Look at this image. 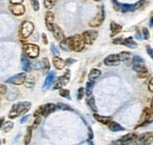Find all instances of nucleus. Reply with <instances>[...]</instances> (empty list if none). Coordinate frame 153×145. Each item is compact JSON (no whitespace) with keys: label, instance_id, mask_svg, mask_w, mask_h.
<instances>
[{"label":"nucleus","instance_id":"f257e3e1","mask_svg":"<svg viewBox=\"0 0 153 145\" xmlns=\"http://www.w3.org/2000/svg\"><path fill=\"white\" fill-rule=\"evenodd\" d=\"M60 46L64 51H74L80 52L85 49V44L82 37L80 34H76L70 37L62 39L60 43Z\"/></svg>","mask_w":153,"mask_h":145},{"label":"nucleus","instance_id":"f03ea898","mask_svg":"<svg viewBox=\"0 0 153 145\" xmlns=\"http://www.w3.org/2000/svg\"><path fill=\"white\" fill-rule=\"evenodd\" d=\"M32 107V104L29 101H22L14 104L11 107L8 114V118L11 119L18 118L20 116L25 115Z\"/></svg>","mask_w":153,"mask_h":145},{"label":"nucleus","instance_id":"7ed1b4c3","mask_svg":"<svg viewBox=\"0 0 153 145\" xmlns=\"http://www.w3.org/2000/svg\"><path fill=\"white\" fill-rule=\"evenodd\" d=\"M34 30V26L29 21H25L21 24L20 28V36L23 39H26L32 35Z\"/></svg>","mask_w":153,"mask_h":145},{"label":"nucleus","instance_id":"20e7f679","mask_svg":"<svg viewBox=\"0 0 153 145\" xmlns=\"http://www.w3.org/2000/svg\"><path fill=\"white\" fill-rule=\"evenodd\" d=\"M105 8L104 6L101 5L98 7V11L96 16L89 22V26L92 28H97L100 26L105 20Z\"/></svg>","mask_w":153,"mask_h":145},{"label":"nucleus","instance_id":"39448f33","mask_svg":"<svg viewBox=\"0 0 153 145\" xmlns=\"http://www.w3.org/2000/svg\"><path fill=\"white\" fill-rule=\"evenodd\" d=\"M23 51L26 57L32 58V59H35L39 56L40 49L35 44L28 43V44L24 45Z\"/></svg>","mask_w":153,"mask_h":145},{"label":"nucleus","instance_id":"423d86ee","mask_svg":"<svg viewBox=\"0 0 153 145\" xmlns=\"http://www.w3.org/2000/svg\"><path fill=\"white\" fill-rule=\"evenodd\" d=\"M132 69L138 73L148 72L145 66V61L140 56H134L132 60Z\"/></svg>","mask_w":153,"mask_h":145},{"label":"nucleus","instance_id":"0eeeda50","mask_svg":"<svg viewBox=\"0 0 153 145\" xmlns=\"http://www.w3.org/2000/svg\"><path fill=\"white\" fill-rule=\"evenodd\" d=\"M81 37L85 45H91L98 37V32L95 30H87L83 32Z\"/></svg>","mask_w":153,"mask_h":145},{"label":"nucleus","instance_id":"6e6552de","mask_svg":"<svg viewBox=\"0 0 153 145\" xmlns=\"http://www.w3.org/2000/svg\"><path fill=\"white\" fill-rule=\"evenodd\" d=\"M70 69H67L64 75L61 76L58 79L57 82H56L55 85L54 86L53 89H59L62 88L63 86H65L66 85H67V83L70 81Z\"/></svg>","mask_w":153,"mask_h":145},{"label":"nucleus","instance_id":"1a4fd4ad","mask_svg":"<svg viewBox=\"0 0 153 145\" xmlns=\"http://www.w3.org/2000/svg\"><path fill=\"white\" fill-rule=\"evenodd\" d=\"M26 77H27V76H26V74L25 72L19 73V74L14 75L9 77L5 82L7 83H10V84L13 85H22L24 84V83L26 80Z\"/></svg>","mask_w":153,"mask_h":145},{"label":"nucleus","instance_id":"9d476101","mask_svg":"<svg viewBox=\"0 0 153 145\" xmlns=\"http://www.w3.org/2000/svg\"><path fill=\"white\" fill-rule=\"evenodd\" d=\"M140 120H141V124H140L137 127L151 123L152 121V111L151 109H149V107H146L143 110Z\"/></svg>","mask_w":153,"mask_h":145},{"label":"nucleus","instance_id":"9b49d317","mask_svg":"<svg viewBox=\"0 0 153 145\" xmlns=\"http://www.w3.org/2000/svg\"><path fill=\"white\" fill-rule=\"evenodd\" d=\"M152 142V133H147L142 134L135 139V143L137 144L149 145Z\"/></svg>","mask_w":153,"mask_h":145},{"label":"nucleus","instance_id":"f8f14e48","mask_svg":"<svg viewBox=\"0 0 153 145\" xmlns=\"http://www.w3.org/2000/svg\"><path fill=\"white\" fill-rule=\"evenodd\" d=\"M9 10L12 14L17 16H23L26 12V8L22 4H11L9 5Z\"/></svg>","mask_w":153,"mask_h":145},{"label":"nucleus","instance_id":"ddd939ff","mask_svg":"<svg viewBox=\"0 0 153 145\" xmlns=\"http://www.w3.org/2000/svg\"><path fill=\"white\" fill-rule=\"evenodd\" d=\"M120 63L121 61L118 54H111L104 60V63L108 66H117Z\"/></svg>","mask_w":153,"mask_h":145},{"label":"nucleus","instance_id":"4468645a","mask_svg":"<svg viewBox=\"0 0 153 145\" xmlns=\"http://www.w3.org/2000/svg\"><path fill=\"white\" fill-rule=\"evenodd\" d=\"M55 80V72H50L48 73L47 76L46 77V80L44 81V83H43V91H47L50 87L52 86V85L53 84V83Z\"/></svg>","mask_w":153,"mask_h":145},{"label":"nucleus","instance_id":"2eb2a0df","mask_svg":"<svg viewBox=\"0 0 153 145\" xmlns=\"http://www.w3.org/2000/svg\"><path fill=\"white\" fill-rule=\"evenodd\" d=\"M54 20H55V15L52 11H47L45 16V22L46 28L49 31H52L53 28H54Z\"/></svg>","mask_w":153,"mask_h":145},{"label":"nucleus","instance_id":"dca6fc26","mask_svg":"<svg viewBox=\"0 0 153 145\" xmlns=\"http://www.w3.org/2000/svg\"><path fill=\"white\" fill-rule=\"evenodd\" d=\"M52 32L53 33V36H54L55 39L58 41H61L62 39H64V33L61 29V28L56 24L54 25V28H53Z\"/></svg>","mask_w":153,"mask_h":145},{"label":"nucleus","instance_id":"f3484780","mask_svg":"<svg viewBox=\"0 0 153 145\" xmlns=\"http://www.w3.org/2000/svg\"><path fill=\"white\" fill-rule=\"evenodd\" d=\"M134 137H135V135L134 134H127V135L123 136L120 140H118L117 143L120 145H128L133 142V141L134 140Z\"/></svg>","mask_w":153,"mask_h":145},{"label":"nucleus","instance_id":"a211bd4d","mask_svg":"<svg viewBox=\"0 0 153 145\" xmlns=\"http://www.w3.org/2000/svg\"><path fill=\"white\" fill-rule=\"evenodd\" d=\"M21 63H22V68L23 70L26 72H30L32 70V67H31V61L28 60V57H26V54L22 55L21 57Z\"/></svg>","mask_w":153,"mask_h":145},{"label":"nucleus","instance_id":"6ab92c4d","mask_svg":"<svg viewBox=\"0 0 153 145\" xmlns=\"http://www.w3.org/2000/svg\"><path fill=\"white\" fill-rule=\"evenodd\" d=\"M55 110H56V105L54 104H47L43 105L42 115L43 117H47L50 114L55 112Z\"/></svg>","mask_w":153,"mask_h":145},{"label":"nucleus","instance_id":"aec40b11","mask_svg":"<svg viewBox=\"0 0 153 145\" xmlns=\"http://www.w3.org/2000/svg\"><path fill=\"white\" fill-rule=\"evenodd\" d=\"M122 26L119 25L118 23L115 22H111L110 25V29H111V37H113L114 36L117 35L118 33H120L122 31Z\"/></svg>","mask_w":153,"mask_h":145},{"label":"nucleus","instance_id":"412c9836","mask_svg":"<svg viewBox=\"0 0 153 145\" xmlns=\"http://www.w3.org/2000/svg\"><path fill=\"white\" fill-rule=\"evenodd\" d=\"M121 45H125V46L130 48V49H136L137 47V43L136 42H134L132 37L122 39Z\"/></svg>","mask_w":153,"mask_h":145},{"label":"nucleus","instance_id":"4be33fe9","mask_svg":"<svg viewBox=\"0 0 153 145\" xmlns=\"http://www.w3.org/2000/svg\"><path fill=\"white\" fill-rule=\"evenodd\" d=\"M52 64L53 66H55V69H58V70H62V69L66 66V65H65V61L59 57H53Z\"/></svg>","mask_w":153,"mask_h":145},{"label":"nucleus","instance_id":"5701e85b","mask_svg":"<svg viewBox=\"0 0 153 145\" xmlns=\"http://www.w3.org/2000/svg\"><path fill=\"white\" fill-rule=\"evenodd\" d=\"M93 117L97 121L104 125H108L109 122L111 121L112 120V117L111 116H102L99 115L98 114H93Z\"/></svg>","mask_w":153,"mask_h":145},{"label":"nucleus","instance_id":"b1692460","mask_svg":"<svg viewBox=\"0 0 153 145\" xmlns=\"http://www.w3.org/2000/svg\"><path fill=\"white\" fill-rule=\"evenodd\" d=\"M40 68H41L42 72H43V75H46V74H48L49 72V69H50V63H49V59L46 58V57H44L42 59V61L40 62Z\"/></svg>","mask_w":153,"mask_h":145},{"label":"nucleus","instance_id":"393cba45","mask_svg":"<svg viewBox=\"0 0 153 145\" xmlns=\"http://www.w3.org/2000/svg\"><path fill=\"white\" fill-rule=\"evenodd\" d=\"M102 75L100 70L97 69H92L90 70L88 75L89 81H95L96 79H98Z\"/></svg>","mask_w":153,"mask_h":145},{"label":"nucleus","instance_id":"a878e982","mask_svg":"<svg viewBox=\"0 0 153 145\" xmlns=\"http://www.w3.org/2000/svg\"><path fill=\"white\" fill-rule=\"evenodd\" d=\"M108 125L109 129L113 132H120L125 130V128L123 127H122L120 124H118V123H117L115 121L109 122V124Z\"/></svg>","mask_w":153,"mask_h":145},{"label":"nucleus","instance_id":"bb28decb","mask_svg":"<svg viewBox=\"0 0 153 145\" xmlns=\"http://www.w3.org/2000/svg\"><path fill=\"white\" fill-rule=\"evenodd\" d=\"M32 130H33V129H32V127H28L26 135H25V138H24V143H25V144L28 145L31 142L32 137Z\"/></svg>","mask_w":153,"mask_h":145},{"label":"nucleus","instance_id":"cd10ccee","mask_svg":"<svg viewBox=\"0 0 153 145\" xmlns=\"http://www.w3.org/2000/svg\"><path fill=\"white\" fill-rule=\"evenodd\" d=\"M86 101H87V104L88 105V106L90 107V110H92L93 112H97L98 110H97V107H96L94 97H91V98L87 99Z\"/></svg>","mask_w":153,"mask_h":145},{"label":"nucleus","instance_id":"c85d7f7f","mask_svg":"<svg viewBox=\"0 0 153 145\" xmlns=\"http://www.w3.org/2000/svg\"><path fill=\"white\" fill-rule=\"evenodd\" d=\"M94 85H95V81H88V82L87 83L86 89L85 90L87 96L89 97L92 94L93 89L94 87Z\"/></svg>","mask_w":153,"mask_h":145},{"label":"nucleus","instance_id":"c756f323","mask_svg":"<svg viewBox=\"0 0 153 145\" xmlns=\"http://www.w3.org/2000/svg\"><path fill=\"white\" fill-rule=\"evenodd\" d=\"M57 2L58 0H44L43 5H44L45 8H46L48 10H50V9H52L54 8V6L56 5Z\"/></svg>","mask_w":153,"mask_h":145},{"label":"nucleus","instance_id":"7c9ffc66","mask_svg":"<svg viewBox=\"0 0 153 145\" xmlns=\"http://www.w3.org/2000/svg\"><path fill=\"white\" fill-rule=\"evenodd\" d=\"M13 127H14V123L12 121H6L5 123H4L2 128L5 133H8V132H10L13 129Z\"/></svg>","mask_w":153,"mask_h":145},{"label":"nucleus","instance_id":"2f4dec72","mask_svg":"<svg viewBox=\"0 0 153 145\" xmlns=\"http://www.w3.org/2000/svg\"><path fill=\"white\" fill-rule=\"evenodd\" d=\"M118 55H119L120 61H121V62L122 61L125 62V61H127L129 60L130 56H131V53L128 52V51H122V52H120Z\"/></svg>","mask_w":153,"mask_h":145},{"label":"nucleus","instance_id":"473e14b6","mask_svg":"<svg viewBox=\"0 0 153 145\" xmlns=\"http://www.w3.org/2000/svg\"><path fill=\"white\" fill-rule=\"evenodd\" d=\"M120 10H121V11L123 12V13L132 11V5L120 4Z\"/></svg>","mask_w":153,"mask_h":145},{"label":"nucleus","instance_id":"72a5a7b5","mask_svg":"<svg viewBox=\"0 0 153 145\" xmlns=\"http://www.w3.org/2000/svg\"><path fill=\"white\" fill-rule=\"evenodd\" d=\"M59 94H60V95L61 97L67 98V100H71L70 92L68 89H61V90L59 91Z\"/></svg>","mask_w":153,"mask_h":145},{"label":"nucleus","instance_id":"f704fd0d","mask_svg":"<svg viewBox=\"0 0 153 145\" xmlns=\"http://www.w3.org/2000/svg\"><path fill=\"white\" fill-rule=\"evenodd\" d=\"M34 83H35V81H34V78L33 77H29L28 79L26 77V80L24 83H25L26 86L28 87V88H32L34 86Z\"/></svg>","mask_w":153,"mask_h":145},{"label":"nucleus","instance_id":"c9c22d12","mask_svg":"<svg viewBox=\"0 0 153 145\" xmlns=\"http://www.w3.org/2000/svg\"><path fill=\"white\" fill-rule=\"evenodd\" d=\"M56 108L58 109V110H73V109L69 106V105L65 104H62V103H58V104L56 105Z\"/></svg>","mask_w":153,"mask_h":145},{"label":"nucleus","instance_id":"e433bc0d","mask_svg":"<svg viewBox=\"0 0 153 145\" xmlns=\"http://www.w3.org/2000/svg\"><path fill=\"white\" fill-rule=\"evenodd\" d=\"M144 3H145V0H140L139 2H136L135 4L132 5V11L137 10V9H139L140 8H141Z\"/></svg>","mask_w":153,"mask_h":145},{"label":"nucleus","instance_id":"4c0bfd02","mask_svg":"<svg viewBox=\"0 0 153 145\" xmlns=\"http://www.w3.org/2000/svg\"><path fill=\"white\" fill-rule=\"evenodd\" d=\"M31 4H32V6L34 10H36V11L39 10L40 4L38 0H31Z\"/></svg>","mask_w":153,"mask_h":145},{"label":"nucleus","instance_id":"58836bf2","mask_svg":"<svg viewBox=\"0 0 153 145\" xmlns=\"http://www.w3.org/2000/svg\"><path fill=\"white\" fill-rule=\"evenodd\" d=\"M85 89L83 88V87H80L79 89V90H78V94H77V99L78 100H81L85 95Z\"/></svg>","mask_w":153,"mask_h":145},{"label":"nucleus","instance_id":"ea45409f","mask_svg":"<svg viewBox=\"0 0 153 145\" xmlns=\"http://www.w3.org/2000/svg\"><path fill=\"white\" fill-rule=\"evenodd\" d=\"M40 123H41V118H40V116L39 117H37L36 119L34 120V123H33V125H32V129H37V128L40 126Z\"/></svg>","mask_w":153,"mask_h":145},{"label":"nucleus","instance_id":"a19ab883","mask_svg":"<svg viewBox=\"0 0 153 145\" xmlns=\"http://www.w3.org/2000/svg\"><path fill=\"white\" fill-rule=\"evenodd\" d=\"M40 62L36 60H34L33 61L31 62V67H33L34 69H40Z\"/></svg>","mask_w":153,"mask_h":145},{"label":"nucleus","instance_id":"79ce46f5","mask_svg":"<svg viewBox=\"0 0 153 145\" xmlns=\"http://www.w3.org/2000/svg\"><path fill=\"white\" fill-rule=\"evenodd\" d=\"M51 51L53 54L55 55V57H59L60 56V51L58 49V48L55 45H53V44L51 45Z\"/></svg>","mask_w":153,"mask_h":145},{"label":"nucleus","instance_id":"37998d69","mask_svg":"<svg viewBox=\"0 0 153 145\" xmlns=\"http://www.w3.org/2000/svg\"><path fill=\"white\" fill-rule=\"evenodd\" d=\"M142 32H143V35L144 39H149V37H150V33H149V30L146 28H143V30H142Z\"/></svg>","mask_w":153,"mask_h":145},{"label":"nucleus","instance_id":"c03bdc74","mask_svg":"<svg viewBox=\"0 0 153 145\" xmlns=\"http://www.w3.org/2000/svg\"><path fill=\"white\" fill-rule=\"evenodd\" d=\"M43 106H40L37 108V110H36L35 112H34L33 115L37 118V117H39L40 115H42V112H43Z\"/></svg>","mask_w":153,"mask_h":145},{"label":"nucleus","instance_id":"a18cd8bd","mask_svg":"<svg viewBox=\"0 0 153 145\" xmlns=\"http://www.w3.org/2000/svg\"><path fill=\"white\" fill-rule=\"evenodd\" d=\"M8 92V87L6 85L0 84V94H5Z\"/></svg>","mask_w":153,"mask_h":145},{"label":"nucleus","instance_id":"49530a36","mask_svg":"<svg viewBox=\"0 0 153 145\" xmlns=\"http://www.w3.org/2000/svg\"><path fill=\"white\" fill-rule=\"evenodd\" d=\"M65 61V65L66 66H71V65H73V63H76V60L73 59V58H68V59H67Z\"/></svg>","mask_w":153,"mask_h":145},{"label":"nucleus","instance_id":"de8ad7c7","mask_svg":"<svg viewBox=\"0 0 153 145\" xmlns=\"http://www.w3.org/2000/svg\"><path fill=\"white\" fill-rule=\"evenodd\" d=\"M113 2V5H114V9L116 10H120V3L117 1V0H111Z\"/></svg>","mask_w":153,"mask_h":145},{"label":"nucleus","instance_id":"09e8293b","mask_svg":"<svg viewBox=\"0 0 153 145\" xmlns=\"http://www.w3.org/2000/svg\"><path fill=\"white\" fill-rule=\"evenodd\" d=\"M146 51H147V54L149 55V56H150V57H151V58H152L153 57V55H152L153 51H152V49L151 46H150L149 45H146Z\"/></svg>","mask_w":153,"mask_h":145},{"label":"nucleus","instance_id":"8fccbe9b","mask_svg":"<svg viewBox=\"0 0 153 145\" xmlns=\"http://www.w3.org/2000/svg\"><path fill=\"white\" fill-rule=\"evenodd\" d=\"M149 73L148 72H142V73H138V77L140 78H145L146 77L148 76Z\"/></svg>","mask_w":153,"mask_h":145},{"label":"nucleus","instance_id":"3c124183","mask_svg":"<svg viewBox=\"0 0 153 145\" xmlns=\"http://www.w3.org/2000/svg\"><path fill=\"white\" fill-rule=\"evenodd\" d=\"M148 88H149V90L150 92H153V83H152V78L150 79V81L149 82V84H148Z\"/></svg>","mask_w":153,"mask_h":145},{"label":"nucleus","instance_id":"603ef678","mask_svg":"<svg viewBox=\"0 0 153 145\" xmlns=\"http://www.w3.org/2000/svg\"><path fill=\"white\" fill-rule=\"evenodd\" d=\"M42 39H43V43H44L45 45H47L48 44V39H47V37H46V33H43V34H42Z\"/></svg>","mask_w":153,"mask_h":145},{"label":"nucleus","instance_id":"864d4df0","mask_svg":"<svg viewBox=\"0 0 153 145\" xmlns=\"http://www.w3.org/2000/svg\"><path fill=\"white\" fill-rule=\"evenodd\" d=\"M11 4H22L24 0H9Z\"/></svg>","mask_w":153,"mask_h":145},{"label":"nucleus","instance_id":"5fc2aeb1","mask_svg":"<svg viewBox=\"0 0 153 145\" xmlns=\"http://www.w3.org/2000/svg\"><path fill=\"white\" fill-rule=\"evenodd\" d=\"M30 117V115H28L24 116V117H23V118H21V120H20V123L21 124H24L25 122H26L28 121V119Z\"/></svg>","mask_w":153,"mask_h":145},{"label":"nucleus","instance_id":"6e6d98bb","mask_svg":"<svg viewBox=\"0 0 153 145\" xmlns=\"http://www.w3.org/2000/svg\"><path fill=\"white\" fill-rule=\"evenodd\" d=\"M88 140L89 141H90V140L92 139L93 138V133L92 129H91V128L89 127V132H88Z\"/></svg>","mask_w":153,"mask_h":145},{"label":"nucleus","instance_id":"4d7b16f0","mask_svg":"<svg viewBox=\"0 0 153 145\" xmlns=\"http://www.w3.org/2000/svg\"><path fill=\"white\" fill-rule=\"evenodd\" d=\"M4 122H5V117L0 118V129H2V126L4 124Z\"/></svg>","mask_w":153,"mask_h":145},{"label":"nucleus","instance_id":"13d9d810","mask_svg":"<svg viewBox=\"0 0 153 145\" xmlns=\"http://www.w3.org/2000/svg\"><path fill=\"white\" fill-rule=\"evenodd\" d=\"M135 38L137 39H139V40H140V39H142V35L140 33H137L135 34Z\"/></svg>","mask_w":153,"mask_h":145},{"label":"nucleus","instance_id":"bf43d9fd","mask_svg":"<svg viewBox=\"0 0 153 145\" xmlns=\"http://www.w3.org/2000/svg\"><path fill=\"white\" fill-rule=\"evenodd\" d=\"M149 26L150 27H152V17H151V19H150V22H149Z\"/></svg>","mask_w":153,"mask_h":145},{"label":"nucleus","instance_id":"052dcab7","mask_svg":"<svg viewBox=\"0 0 153 145\" xmlns=\"http://www.w3.org/2000/svg\"><path fill=\"white\" fill-rule=\"evenodd\" d=\"M89 145H94V143H93V141H90V143H89Z\"/></svg>","mask_w":153,"mask_h":145},{"label":"nucleus","instance_id":"680f3d73","mask_svg":"<svg viewBox=\"0 0 153 145\" xmlns=\"http://www.w3.org/2000/svg\"><path fill=\"white\" fill-rule=\"evenodd\" d=\"M94 1H96V2H100L101 0H94Z\"/></svg>","mask_w":153,"mask_h":145},{"label":"nucleus","instance_id":"e2e57ef3","mask_svg":"<svg viewBox=\"0 0 153 145\" xmlns=\"http://www.w3.org/2000/svg\"><path fill=\"white\" fill-rule=\"evenodd\" d=\"M0 145H2V141H1V140H0Z\"/></svg>","mask_w":153,"mask_h":145},{"label":"nucleus","instance_id":"0e129e2a","mask_svg":"<svg viewBox=\"0 0 153 145\" xmlns=\"http://www.w3.org/2000/svg\"><path fill=\"white\" fill-rule=\"evenodd\" d=\"M1 100H2V98H1V95H0V101H1Z\"/></svg>","mask_w":153,"mask_h":145}]
</instances>
